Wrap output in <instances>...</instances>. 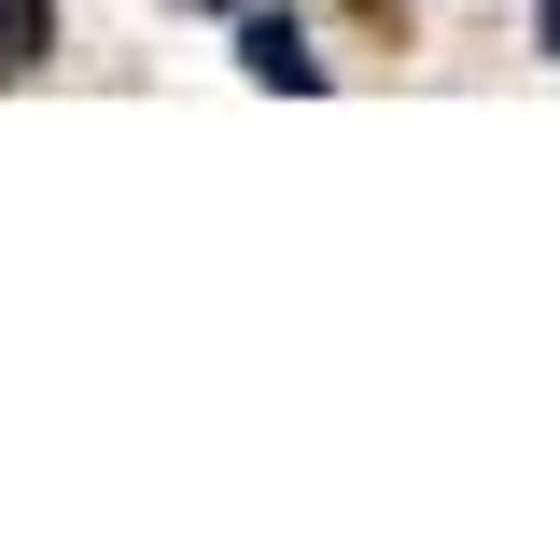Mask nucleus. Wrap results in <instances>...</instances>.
<instances>
[{"instance_id": "1", "label": "nucleus", "mask_w": 560, "mask_h": 560, "mask_svg": "<svg viewBox=\"0 0 560 560\" xmlns=\"http://www.w3.org/2000/svg\"><path fill=\"white\" fill-rule=\"evenodd\" d=\"M238 70H253V84H294V98L323 84V57H308V28H294V14H238Z\"/></svg>"}, {"instance_id": "3", "label": "nucleus", "mask_w": 560, "mask_h": 560, "mask_svg": "<svg viewBox=\"0 0 560 560\" xmlns=\"http://www.w3.org/2000/svg\"><path fill=\"white\" fill-rule=\"evenodd\" d=\"M533 43H547V57H560V0H533Z\"/></svg>"}, {"instance_id": "2", "label": "nucleus", "mask_w": 560, "mask_h": 560, "mask_svg": "<svg viewBox=\"0 0 560 560\" xmlns=\"http://www.w3.org/2000/svg\"><path fill=\"white\" fill-rule=\"evenodd\" d=\"M43 43H57V0H0V84L43 70Z\"/></svg>"}]
</instances>
